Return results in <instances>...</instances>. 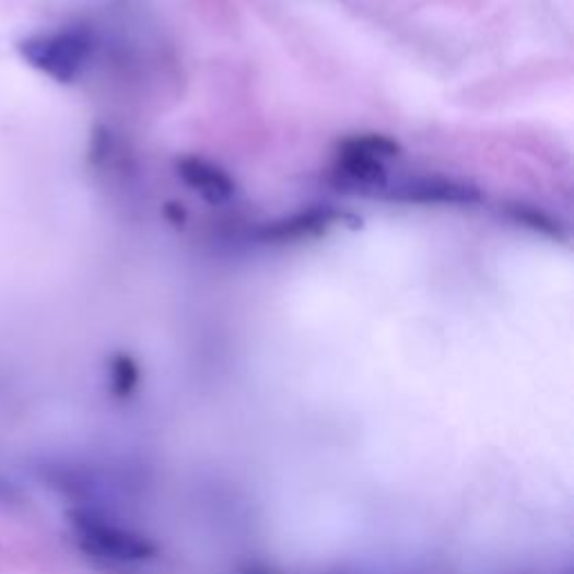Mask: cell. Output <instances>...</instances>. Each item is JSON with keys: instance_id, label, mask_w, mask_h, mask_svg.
Instances as JSON below:
<instances>
[{"instance_id": "5b68a950", "label": "cell", "mask_w": 574, "mask_h": 574, "mask_svg": "<svg viewBox=\"0 0 574 574\" xmlns=\"http://www.w3.org/2000/svg\"><path fill=\"white\" fill-rule=\"evenodd\" d=\"M337 220V211L315 207L307 211H298L290 218L277 220V223L268 225L262 230V241L270 243H285V241H298V238H313L332 227Z\"/></svg>"}, {"instance_id": "ba28073f", "label": "cell", "mask_w": 574, "mask_h": 574, "mask_svg": "<svg viewBox=\"0 0 574 574\" xmlns=\"http://www.w3.org/2000/svg\"><path fill=\"white\" fill-rule=\"evenodd\" d=\"M249 574H268V572H249Z\"/></svg>"}, {"instance_id": "277c9868", "label": "cell", "mask_w": 574, "mask_h": 574, "mask_svg": "<svg viewBox=\"0 0 574 574\" xmlns=\"http://www.w3.org/2000/svg\"><path fill=\"white\" fill-rule=\"evenodd\" d=\"M175 173L178 178L196 191L204 202L209 204H223L234 198L236 183L232 175L209 160L202 157H183L175 164Z\"/></svg>"}, {"instance_id": "52a82bcc", "label": "cell", "mask_w": 574, "mask_h": 574, "mask_svg": "<svg viewBox=\"0 0 574 574\" xmlns=\"http://www.w3.org/2000/svg\"><path fill=\"white\" fill-rule=\"evenodd\" d=\"M16 503H21V492L10 480L0 476V505H16Z\"/></svg>"}, {"instance_id": "7a4b0ae2", "label": "cell", "mask_w": 574, "mask_h": 574, "mask_svg": "<svg viewBox=\"0 0 574 574\" xmlns=\"http://www.w3.org/2000/svg\"><path fill=\"white\" fill-rule=\"evenodd\" d=\"M386 153L388 147L377 132L345 138L339 144L337 162L332 168L335 185L355 194L382 191L388 183Z\"/></svg>"}, {"instance_id": "6da1fadb", "label": "cell", "mask_w": 574, "mask_h": 574, "mask_svg": "<svg viewBox=\"0 0 574 574\" xmlns=\"http://www.w3.org/2000/svg\"><path fill=\"white\" fill-rule=\"evenodd\" d=\"M70 523L79 546L99 559L119 563L151 561L157 554V546L138 529H132L104 512L97 509H74Z\"/></svg>"}, {"instance_id": "3957f363", "label": "cell", "mask_w": 574, "mask_h": 574, "mask_svg": "<svg viewBox=\"0 0 574 574\" xmlns=\"http://www.w3.org/2000/svg\"><path fill=\"white\" fill-rule=\"evenodd\" d=\"M388 200L405 204H445V207H471L482 200L478 187L460 183L447 175H413L397 183H386L382 189Z\"/></svg>"}, {"instance_id": "8992f818", "label": "cell", "mask_w": 574, "mask_h": 574, "mask_svg": "<svg viewBox=\"0 0 574 574\" xmlns=\"http://www.w3.org/2000/svg\"><path fill=\"white\" fill-rule=\"evenodd\" d=\"M108 377H110V393L119 400H126L140 386V366L138 362L128 355H115L108 366Z\"/></svg>"}]
</instances>
